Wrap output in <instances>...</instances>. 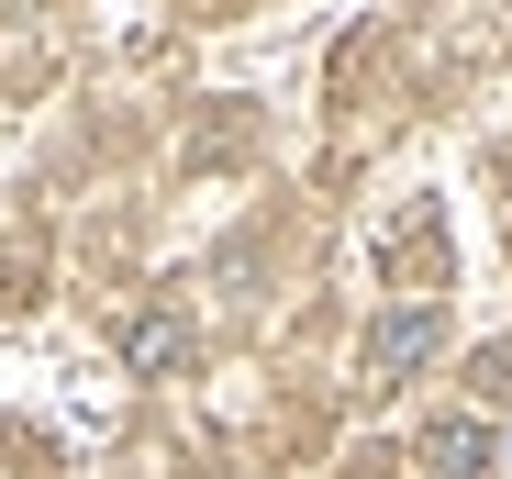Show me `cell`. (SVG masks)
Returning a JSON list of instances; mask_svg holds the SVG:
<instances>
[{
	"instance_id": "cell-1",
	"label": "cell",
	"mask_w": 512,
	"mask_h": 479,
	"mask_svg": "<svg viewBox=\"0 0 512 479\" xmlns=\"http://www.w3.org/2000/svg\"><path fill=\"white\" fill-rule=\"evenodd\" d=\"M435 346H446V312H435V301L379 312V324H368V390H401V379H423V368H435Z\"/></svg>"
},
{
	"instance_id": "cell-2",
	"label": "cell",
	"mask_w": 512,
	"mask_h": 479,
	"mask_svg": "<svg viewBox=\"0 0 512 479\" xmlns=\"http://www.w3.org/2000/svg\"><path fill=\"white\" fill-rule=\"evenodd\" d=\"M123 357H134L145 379L190 368V324H179V312H134V324H123Z\"/></svg>"
},
{
	"instance_id": "cell-3",
	"label": "cell",
	"mask_w": 512,
	"mask_h": 479,
	"mask_svg": "<svg viewBox=\"0 0 512 479\" xmlns=\"http://www.w3.org/2000/svg\"><path fill=\"white\" fill-rule=\"evenodd\" d=\"M423 468H435V479H479V468H490V435L457 413V424H435V435H423Z\"/></svg>"
},
{
	"instance_id": "cell-4",
	"label": "cell",
	"mask_w": 512,
	"mask_h": 479,
	"mask_svg": "<svg viewBox=\"0 0 512 479\" xmlns=\"http://www.w3.org/2000/svg\"><path fill=\"white\" fill-rule=\"evenodd\" d=\"M0 479H56V457H45V435H0Z\"/></svg>"
},
{
	"instance_id": "cell-5",
	"label": "cell",
	"mask_w": 512,
	"mask_h": 479,
	"mask_svg": "<svg viewBox=\"0 0 512 479\" xmlns=\"http://www.w3.org/2000/svg\"><path fill=\"white\" fill-rule=\"evenodd\" d=\"M479 390H490V402H512V346H490V357H479Z\"/></svg>"
},
{
	"instance_id": "cell-6",
	"label": "cell",
	"mask_w": 512,
	"mask_h": 479,
	"mask_svg": "<svg viewBox=\"0 0 512 479\" xmlns=\"http://www.w3.org/2000/svg\"><path fill=\"white\" fill-rule=\"evenodd\" d=\"M201 12H223V0H201Z\"/></svg>"
}]
</instances>
